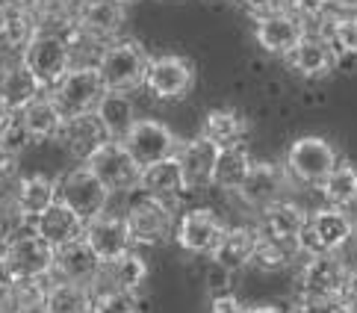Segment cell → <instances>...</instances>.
I'll return each mask as SVG.
<instances>
[{
  "mask_svg": "<svg viewBox=\"0 0 357 313\" xmlns=\"http://www.w3.org/2000/svg\"><path fill=\"white\" fill-rule=\"evenodd\" d=\"M331 6L337 12H349V15H357V0H331Z\"/></svg>",
  "mask_w": 357,
  "mask_h": 313,
  "instance_id": "obj_48",
  "label": "cell"
},
{
  "mask_svg": "<svg viewBox=\"0 0 357 313\" xmlns=\"http://www.w3.org/2000/svg\"><path fill=\"white\" fill-rule=\"evenodd\" d=\"M319 192H322L325 204L351 210L357 204V166H351V162H337L334 171L319 183Z\"/></svg>",
  "mask_w": 357,
  "mask_h": 313,
  "instance_id": "obj_35",
  "label": "cell"
},
{
  "mask_svg": "<svg viewBox=\"0 0 357 313\" xmlns=\"http://www.w3.org/2000/svg\"><path fill=\"white\" fill-rule=\"evenodd\" d=\"M139 192L154 195V198H165V201L183 195L186 192V181H183V169H181V160H177V154L145 166L142 178H139Z\"/></svg>",
  "mask_w": 357,
  "mask_h": 313,
  "instance_id": "obj_29",
  "label": "cell"
},
{
  "mask_svg": "<svg viewBox=\"0 0 357 313\" xmlns=\"http://www.w3.org/2000/svg\"><path fill=\"white\" fill-rule=\"evenodd\" d=\"M45 89L39 83H36L33 74L24 68V62H3L0 66V104H3L12 116H18V112L33 104L36 98H39Z\"/></svg>",
  "mask_w": 357,
  "mask_h": 313,
  "instance_id": "obj_24",
  "label": "cell"
},
{
  "mask_svg": "<svg viewBox=\"0 0 357 313\" xmlns=\"http://www.w3.org/2000/svg\"><path fill=\"white\" fill-rule=\"evenodd\" d=\"M30 228L39 234L42 240H47L54 248H59V245H68L74 240H80V236L86 234V222L71 207L56 201L50 210H45L39 219H33Z\"/></svg>",
  "mask_w": 357,
  "mask_h": 313,
  "instance_id": "obj_25",
  "label": "cell"
},
{
  "mask_svg": "<svg viewBox=\"0 0 357 313\" xmlns=\"http://www.w3.org/2000/svg\"><path fill=\"white\" fill-rule=\"evenodd\" d=\"M95 119L100 121L109 139H124L139 119L130 92H104V98L95 107Z\"/></svg>",
  "mask_w": 357,
  "mask_h": 313,
  "instance_id": "obj_31",
  "label": "cell"
},
{
  "mask_svg": "<svg viewBox=\"0 0 357 313\" xmlns=\"http://www.w3.org/2000/svg\"><path fill=\"white\" fill-rule=\"evenodd\" d=\"M322 36L328 39V45L334 47V54L342 56H357V15L349 12H331L322 21Z\"/></svg>",
  "mask_w": 357,
  "mask_h": 313,
  "instance_id": "obj_36",
  "label": "cell"
},
{
  "mask_svg": "<svg viewBox=\"0 0 357 313\" xmlns=\"http://www.w3.org/2000/svg\"><path fill=\"white\" fill-rule=\"evenodd\" d=\"M225 219L210 207H192L177 216V228H174V243L183 248L186 254H198V257H210L219 245L222 234H225Z\"/></svg>",
  "mask_w": 357,
  "mask_h": 313,
  "instance_id": "obj_11",
  "label": "cell"
},
{
  "mask_svg": "<svg viewBox=\"0 0 357 313\" xmlns=\"http://www.w3.org/2000/svg\"><path fill=\"white\" fill-rule=\"evenodd\" d=\"M77 3H80V0H30V9L42 21H50V18L71 15V12L77 9Z\"/></svg>",
  "mask_w": 357,
  "mask_h": 313,
  "instance_id": "obj_42",
  "label": "cell"
},
{
  "mask_svg": "<svg viewBox=\"0 0 357 313\" xmlns=\"http://www.w3.org/2000/svg\"><path fill=\"white\" fill-rule=\"evenodd\" d=\"M127 222H130V234L136 245H162L174 240V228H177V213L172 201L165 198L145 195L127 207Z\"/></svg>",
  "mask_w": 357,
  "mask_h": 313,
  "instance_id": "obj_8",
  "label": "cell"
},
{
  "mask_svg": "<svg viewBox=\"0 0 357 313\" xmlns=\"http://www.w3.org/2000/svg\"><path fill=\"white\" fill-rule=\"evenodd\" d=\"M242 6H245L254 18L257 15H266V12H275V9H284L287 0H239Z\"/></svg>",
  "mask_w": 357,
  "mask_h": 313,
  "instance_id": "obj_46",
  "label": "cell"
},
{
  "mask_svg": "<svg viewBox=\"0 0 357 313\" xmlns=\"http://www.w3.org/2000/svg\"><path fill=\"white\" fill-rule=\"evenodd\" d=\"M254 166V157L245 145H234V148H222L219 160H215V174H213V186H219L225 192H239V186L245 183L248 171Z\"/></svg>",
  "mask_w": 357,
  "mask_h": 313,
  "instance_id": "obj_34",
  "label": "cell"
},
{
  "mask_svg": "<svg viewBox=\"0 0 357 313\" xmlns=\"http://www.w3.org/2000/svg\"><path fill=\"white\" fill-rule=\"evenodd\" d=\"M289 174L284 166H278V162H263V160H254V166L248 171L245 183L239 186L236 198L242 204H248L251 210H263L266 204L278 201V198H284L287 186H289Z\"/></svg>",
  "mask_w": 357,
  "mask_h": 313,
  "instance_id": "obj_18",
  "label": "cell"
},
{
  "mask_svg": "<svg viewBox=\"0 0 357 313\" xmlns=\"http://www.w3.org/2000/svg\"><path fill=\"white\" fill-rule=\"evenodd\" d=\"M12 198H15V204L33 224V219H39L45 210H50L59 201V178H50L45 171L24 174V178L15 181Z\"/></svg>",
  "mask_w": 357,
  "mask_h": 313,
  "instance_id": "obj_23",
  "label": "cell"
},
{
  "mask_svg": "<svg viewBox=\"0 0 357 313\" xmlns=\"http://www.w3.org/2000/svg\"><path fill=\"white\" fill-rule=\"evenodd\" d=\"M346 272L349 266L340 254H310L296 275V290L298 296H340Z\"/></svg>",
  "mask_w": 357,
  "mask_h": 313,
  "instance_id": "obj_16",
  "label": "cell"
},
{
  "mask_svg": "<svg viewBox=\"0 0 357 313\" xmlns=\"http://www.w3.org/2000/svg\"><path fill=\"white\" fill-rule=\"evenodd\" d=\"M304 36H307V24H304L296 12H289L287 6L254 18V39L272 56H287Z\"/></svg>",
  "mask_w": 357,
  "mask_h": 313,
  "instance_id": "obj_13",
  "label": "cell"
},
{
  "mask_svg": "<svg viewBox=\"0 0 357 313\" xmlns=\"http://www.w3.org/2000/svg\"><path fill=\"white\" fill-rule=\"evenodd\" d=\"M340 162L334 142H328L325 136H298L296 142L287 148L284 169L292 183L301 186H319L334 166Z\"/></svg>",
  "mask_w": 357,
  "mask_h": 313,
  "instance_id": "obj_5",
  "label": "cell"
},
{
  "mask_svg": "<svg viewBox=\"0 0 357 313\" xmlns=\"http://www.w3.org/2000/svg\"><path fill=\"white\" fill-rule=\"evenodd\" d=\"M257 243H260V228L257 224H227L219 245H215V252L210 254L213 266H219L227 275L248 269L254 263Z\"/></svg>",
  "mask_w": 357,
  "mask_h": 313,
  "instance_id": "obj_19",
  "label": "cell"
},
{
  "mask_svg": "<svg viewBox=\"0 0 357 313\" xmlns=\"http://www.w3.org/2000/svg\"><path fill=\"white\" fill-rule=\"evenodd\" d=\"M104 92H107V86L100 80V71H98L95 62H74L71 71L47 95L54 98V104L59 107V112L68 121V119L95 112Z\"/></svg>",
  "mask_w": 357,
  "mask_h": 313,
  "instance_id": "obj_4",
  "label": "cell"
},
{
  "mask_svg": "<svg viewBox=\"0 0 357 313\" xmlns=\"http://www.w3.org/2000/svg\"><path fill=\"white\" fill-rule=\"evenodd\" d=\"M298 257H301L298 245L280 243V240H272V236L260 234V243H257V252H254V263H251V266H257L260 272H284Z\"/></svg>",
  "mask_w": 357,
  "mask_h": 313,
  "instance_id": "obj_37",
  "label": "cell"
},
{
  "mask_svg": "<svg viewBox=\"0 0 357 313\" xmlns=\"http://www.w3.org/2000/svg\"><path fill=\"white\" fill-rule=\"evenodd\" d=\"M74 21L80 24V30L92 39L95 45L116 42L119 33L127 24V6L119 0H80L74 9Z\"/></svg>",
  "mask_w": 357,
  "mask_h": 313,
  "instance_id": "obj_14",
  "label": "cell"
},
{
  "mask_svg": "<svg viewBox=\"0 0 357 313\" xmlns=\"http://www.w3.org/2000/svg\"><path fill=\"white\" fill-rule=\"evenodd\" d=\"M119 3H124V6H130V3H136V0H119Z\"/></svg>",
  "mask_w": 357,
  "mask_h": 313,
  "instance_id": "obj_53",
  "label": "cell"
},
{
  "mask_svg": "<svg viewBox=\"0 0 357 313\" xmlns=\"http://www.w3.org/2000/svg\"><path fill=\"white\" fill-rule=\"evenodd\" d=\"M201 133L207 136V139H213L219 148L245 145L248 133H251V121L234 107H219V109H210L207 116H204Z\"/></svg>",
  "mask_w": 357,
  "mask_h": 313,
  "instance_id": "obj_32",
  "label": "cell"
},
{
  "mask_svg": "<svg viewBox=\"0 0 357 313\" xmlns=\"http://www.w3.org/2000/svg\"><path fill=\"white\" fill-rule=\"evenodd\" d=\"M109 198H112V190L86 162H77V166L68 169L59 178V201L71 207L86 224L98 216H104L109 210Z\"/></svg>",
  "mask_w": 357,
  "mask_h": 313,
  "instance_id": "obj_6",
  "label": "cell"
},
{
  "mask_svg": "<svg viewBox=\"0 0 357 313\" xmlns=\"http://www.w3.org/2000/svg\"><path fill=\"white\" fill-rule=\"evenodd\" d=\"M151 54L136 39H116L107 42L98 51L95 66L100 71L107 92H136L145 83V68H148Z\"/></svg>",
  "mask_w": 357,
  "mask_h": 313,
  "instance_id": "obj_2",
  "label": "cell"
},
{
  "mask_svg": "<svg viewBox=\"0 0 357 313\" xmlns=\"http://www.w3.org/2000/svg\"><path fill=\"white\" fill-rule=\"evenodd\" d=\"M219 151L222 148L213 139H207L204 133L181 142V148H177V160H181V169H183L186 192H201V190H207V186H213Z\"/></svg>",
  "mask_w": 357,
  "mask_h": 313,
  "instance_id": "obj_20",
  "label": "cell"
},
{
  "mask_svg": "<svg viewBox=\"0 0 357 313\" xmlns=\"http://www.w3.org/2000/svg\"><path fill=\"white\" fill-rule=\"evenodd\" d=\"M289 313H346L340 296H298Z\"/></svg>",
  "mask_w": 357,
  "mask_h": 313,
  "instance_id": "obj_40",
  "label": "cell"
},
{
  "mask_svg": "<svg viewBox=\"0 0 357 313\" xmlns=\"http://www.w3.org/2000/svg\"><path fill=\"white\" fill-rule=\"evenodd\" d=\"M100 269H104V260H100L95 248L86 243V236H80V240L56 248L50 278L54 281H71V284H86V287L95 290V284L100 278Z\"/></svg>",
  "mask_w": 357,
  "mask_h": 313,
  "instance_id": "obj_15",
  "label": "cell"
},
{
  "mask_svg": "<svg viewBox=\"0 0 357 313\" xmlns=\"http://www.w3.org/2000/svg\"><path fill=\"white\" fill-rule=\"evenodd\" d=\"M0 142H3L6 148H12L15 154H24L30 145H36V142H33V136L27 133V128L21 124V119H18V116H12L9 128L3 130V136H0Z\"/></svg>",
  "mask_w": 357,
  "mask_h": 313,
  "instance_id": "obj_43",
  "label": "cell"
},
{
  "mask_svg": "<svg viewBox=\"0 0 357 313\" xmlns=\"http://www.w3.org/2000/svg\"><path fill=\"white\" fill-rule=\"evenodd\" d=\"M257 213H260V222H257L260 234L272 236V240H280V243H292V245H298V236L310 216V213L298 201H292V198H278V201L266 204Z\"/></svg>",
  "mask_w": 357,
  "mask_h": 313,
  "instance_id": "obj_21",
  "label": "cell"
},
{
  "mask_svg": "<svg viewBox=\"0 0 357 313\" xmlns=\"http://www.w3.org/2000/svg\"><path fill=\"white\" fill-rule=\"evenodd\" d=\"M18 119L33 136V142H54L62 136V128H66V116L59 112V107L54 104V98L47 92H42L33 104L24 107L18 112Z\"/></svg>",
  "mask_w": 357,
  "mask_h": 313,
  "instance_id": "obj_27",
  "label": "cell"
},
{
  "mask_svg": "<svg viewBox=\"0 0 357 313\" xmlns=\"http://www.w3.org/2000/svg\"><path fill=\"white\" fill-rule=\"evenodd\" d=\"M86 166L109 186L112 195H116V192H136L139 190L142 166H139V162L130 157V151H127V145L121 139H107L92 157L86 160Z\"/></svg>",
  "mask_w": 357,
  "mask_h": 313,
  "instance_id": "obj_10",
  "label": "cell"
},
{
  "mask_svg": "<svg viewBox=\"0 0 357 313\" xmlns=\"http://www.w3.org/2000/svg\"><path fill=\"white\" fill-rule=\"evenodd\" d=\"M127 145L130 157L139 166H151V162H160L165 157H174L181 139L174 136V130L160 119H136V124L130 128V133L121 139Z\"/></svg>",
  "mask_w": 357,
  "mask_h": 313,
  "instance_id": "obj_12",
  "label": "cell"
},
{
  "mask_svg": "<svg viewBox=\"0 0 357 313\" xmlns=\"http://www.w3.org/2000/svg\"><path fill=\"white\" fill-rule=\"evenodd\" d=\"M284 59L292 71L301 74V77L319 80V77H328V74L334 71L340 56L334 54V47L328 45V39L322 33H307Z\"/></svg>",
  "mask_w": 357,
  "mask_h": 313,
  "instance_id": "obj_22",
  "label": "cell"
},
{
  "mask_svg": "<svg viewBox=\"0 0 357 313\" xmlns=\"http://www.w3.org/2000/svg\"><path fill=\"white\" fill-rule=\"evenodd\" d=\"M245 310L248 307L231 293H219V296H213V302H210V313H245Z\"/></svg>",
  "mask_w": 357,
  "mask_h": 313,
  "instance_id": "obj_45",
  "label": "cell"
},
{
  "mask_svg": "<svg viewBox=\"0 0 357 313\" xmlns=\"http://www.w3.org/2000/svg\"><path fill=\"white\" fill-rule=\"evenodd\" d=\"M18 59L24 62V68L36 77V83H39L45 92H50L71 71L74 47H71V42L66 39V33H62L56 24L42 21L39 33L33 36V42L24 47V54Z\"/></svg>",
  "mask_w": 357,
  "mask_h": 313,
  "instance_id": "obj_1",
  "label": "cell"
},
{
  "mask_svg": "<svg viewBox=\"0 0 357 313\" xmlns=\"http://www.w3.org/2000/svg\"><path fill=\"white\" fill-rule=\"evenodd\" d=\"M15 6H30V0H0V9H15Z\"/></svg>",
  "mask_w": 357,
  "mask_h": 313,
  "instance_id": "obj_51",
  "label": "cell"
},
{
  "mask_svg": "<svg viewBox=\"0 0 357 313\" xmlns=\"http://www.w3.org/2000/svg\"><path fill=\"white\" fill-rule=\"evenodd\" d=\"M346 313H357V305H346Z\"/></svg>",
  "mask_w": 357,
  "mask_h": 313,
  "instance_id": "obj_52",
  "label": "cell"
},
{
  "mask_svg": "<svg viewBox=\"0 0 357 313\" xmlns=\"http://www.w3.org/2000/svg\"><path fill=\"white\" fill-rule=\"evenodd\" d=\"M92 313H142V302H139V293L98 287L92 298Z\"/></svg>",
  "mask_w": 357,
  "mask_h": 313,
  "instance_id": "obj_38",
  "label": "cell"
},
{
  "mask_svg": "<svg viewBox=\"0 0 357 313\" xmlns=\"http://www.w3.org/2000/svg\"><path fill=\"white\" fill-rule=\"evenodd\" d=\"M24 231H30V219L21 213V207L15 204L12 192L0 195V252H3L15 236H21Z\"/></svg>",
  "mask_w": 357,
  "mask_h": 313,
  "instance_id": "obj_39",
  "label": "cell"
},
{
  "mask_svg": "<svg viewBox=\"0 0 357 313\" xmlns=\"http://www.w3.org/2000/svg\"><path fill=\"white\" fill-rule=\"evenodd\" d=\"M145 89L157 101H181L195 86V66L189 56L181 54H160L148 59L145 68Z\"/></svg>",
  "mask_w": 357,
  "mask_h": 313,
  "instance_id": "obj_9",
  "label": "cell"
},
{
  "mask_svg": "<svg viewBox=\"0 0 357 313\" xmlns=\"http://www.w3.org/2000/svg\"><path fill=\"white\" fill-rule=\"evenodd\" d=\"M92 298H95L92 287L50 278L45 290L42 313H92Z\"/></svg>",
  "mask_w": 357,
  "mask_h": 313,
  "instance_id": "obj_33",
  "label": "cell"
},
{
  "mask_svg": "<svg viewBox=\"0 0 357 313\" xmlns=\"http://www.w3.org/2000/svg\"><path fill=\"white\" fill-rule=\"evenodd\" d=\"M86 243L95 248L100 260H116L127 252H133V234H130V222H127L124 213H112L107 210L104 216H98L86 224Z\"/></svg>",
  "mask_w": 357,
  "mask_h": 313,
  "instance_id": "obj_17",
  "label": "cell"
},
{
  "mask_svg": "<svg viewBox=\"0 0 357 313\" xmlns=\"http://www.w3.org/2000/svg\"><path fill=\"white\" fill-rule=\"evenodd\" d=\"M287 9L296 12V15L307 24V21H319L322 24L331 15V0H287Z\"/></svg>",
  "mask_w": 357,
  "mask_h": 313,
  "instance_id": "obj_41",
  "label": "cell"
},
{
  "mask_svg": "<svg viewBox=\"0 0 357 313\" xmlns=\"http://www.w3.org/2000/svg\"><path fill=\"white\" fill-rule=\"evenodd\" d=\"M18 169H21V154H15L12 148H6L3 142H0V186L15 183Z\"/></svg>",
  "mask_w": 357,
  "mask_h": 313,
  "instance_id": "obj_44",
  "label": "cell"
},
{
  "mask_svg": "<svg viewBox=\"0 0 357 313\" xmlns=\"http://www.w3.org/2000/svg\"><path fill=\"white\" fill-rule=\"evenodd\" d=\"M9 121H12V112L3 104H0V136H3V130L9 128Z\"/></svg>",
  "mask_w": 357,
  "mask_h": 313,
  "instance_id": "obj_50",
  "label": "cell"
},
{
  "mask_svg": "<svg viewBox=\"0 0 357 313\" xmlns=\"http://www.w3.org/2000/svg\"><path fill=\"white\" fill-rule=\"evenodd\" d=\"M245 313H289V310L278 307V305H254V307H248Z\"/></svg>",
  "mask_w": 357,
  "mask_h": 313,
  "instance_id": "obj_49",
  "label": "cell"
},
{
  "mask_svg": "<svg viewBox=\"0 0 357 313\" xmlns=\"http://www.w3.org/2000/svg\"><path fill=\"white\" fill-rule=\"evenodd\" d=\"M0 257H3L6 269L12 272L15 281H50L56 248L30 228L21 236H15V240L0 252Z\"/></svg>",
  "mask_w": 357,
  "mask_h": 313,
  "instance_id": "obj_7",
  "label": "cell"
},
{
  "mask_svg": "<svg viewBox=\"0 0 357 313\" xmlns=\"http://www.w3.org/2000/svg\"><path fill=\"white\" fill-rule=\"evenodd\" d=\"M148 281V260L142 257L133 248L116 260H107L104 269H100V278L95 284L98 287H112V290H130V293H139Z\"/></svg>",
  "mask_w": 357,
  "mask_h": 313,
  "instance_id": "obj_30",
  "label": "cell"
},
{
  "mask_svg": "<svg viewBox=\"0 0 357 313\" xmlns=\"http://www.w3.org/2000/svg\"><path fill=\"white\" fill-rule=\"evenodd\" d=\"M107 139H109V136L104 133V128H100V121L95 119V112L68 119L66 128H62V136H59V142L66 145V151L77 162H86Z\"/></svg>",
  "mask_w": 357,
  "mask_h": 313,
  "instance_id": "obj_28",
  "label": "cell"
},
{
  "mask_svg": "<svg viewBox=\"0 0 357 313\" xmlns=\"http://www.w3.org/2000/svg\"><path fill=\"white\" fill-rule=\"evenodd\" d=\"M357 234V222L349 210L342 207H319L307 216V224L298 236L301 257L310 254H340Z\"/></svg>",
  "mask_w": 357,
  "mask_h": 313,
  "instance_id": "obj_3",
  "label": "cell"
},
{
  "mask_svg": "<svg viewBox=\"0 0 357 313\" xmlns=\"http://www.w3.org/2000/svg\"><path fill=\"white\" fill-rule=\"evenodd\" d=\"M340 298L346 305H357V266H349L346 281H342V287H340Z\"/></svg>",
  "mask_w": 357,
  "mask_h": 313,
  "instance_id": "obj_47",
  "label": "cell"
},
{
  "mask_svg": "<svg viewBox=\"0 0 357 313\" xmlns=\"http://www.w3.org/2000/svg\"><path fill=\"white\" fill-rule=\"evenodd\" d=\"M42 18L36 15L30 6H15V9H0V51L12 56H21L24 47L33 42L39 33Z\"/></svg>",
  "mask_w": 357,
  "mask_h": 313,
  "instance_id": "obj_26",
  "label": "cell"
}]
</instances>
